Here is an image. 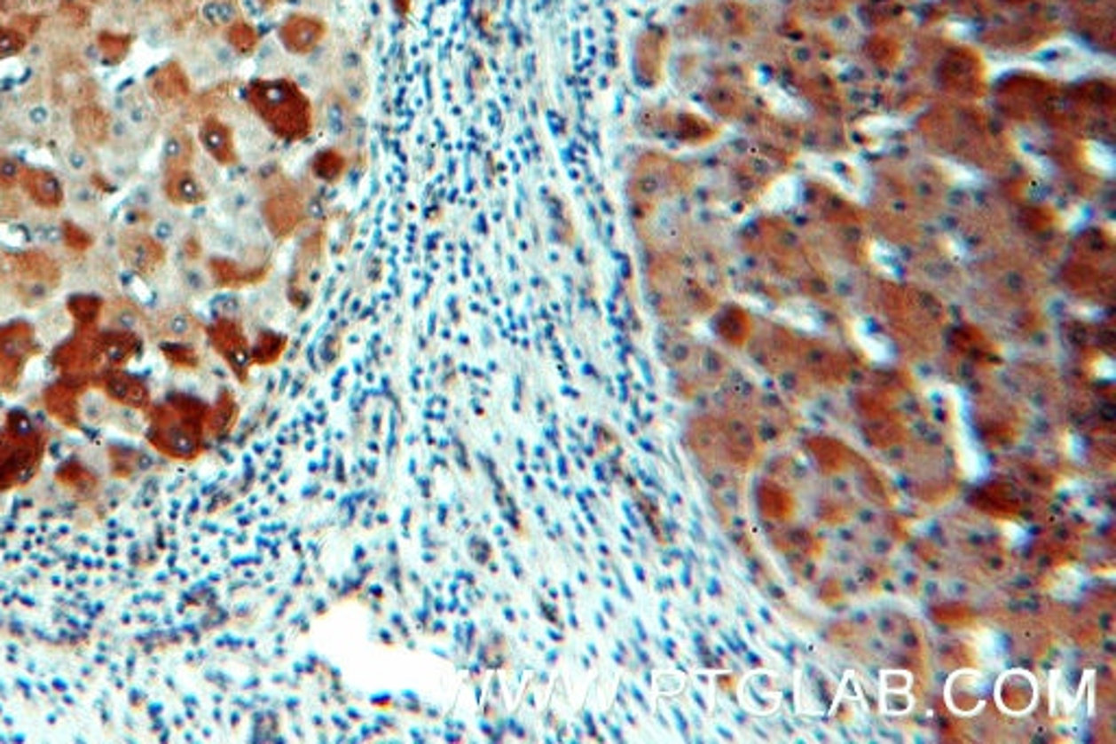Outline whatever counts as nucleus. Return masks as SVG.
<instances>
[{"label":"nucleus","mask_w":1116,"mask_h":744,"mask_svg":"<svg viewBox=\"0 0 1116 744\" xmlns=\"http://www.w3.org/2000/svg\"><path fill=\"white\" fill-rule=\"evenodd\" d=\"M20 173V166L18 162L7 160V157H0V181H13Z\"/></svg>","instance_id":"nucleus-29"},{"label":"nucleus","mask_w":1116,"mask_h":744,"mask_svg":"<svg viewBox=\"0 0 1116 744\" xmlns=\"http://www.w3.org/2000/svg\"><path fill=\"white\" fill-rule=\"evenodd\" d=\"M129 133H131V125H129V123H127V118H125V121H122V118H114V121H112V136L116 138V140H122V138H127Z\"/></svg>","instance_id":"nucleus-32"},{"label":"nucleus","mask_w":1116,"mask_h":744,"mask_svg":"<svg viewBox=\"0 0 1116 744\" xmlns=\"http://www.w3.org/2000/svg\"><path fill=\"white\" fill-rule=\"evenodd\" d=\"M68 310L75 314L76 321L94 323L98 319V313H101V302L94 297H75L68 304Z\"/></svg>","instance_id":"nucleus-23"},{"label":"nucleus","mask_w":1116,"mask_h":744,"mask_svg":"<svg viewBox=\"0 0 1116 744\" xmlns=\"http://www.w3.org/2000/svg\"><path fill=\"white\" fill-rule=\"evenodd\" d=\"M327 36V25L323 18L312 16V13H290L281 20L278 37L290 55H310L321 46V42Z\"/></svg>","instance_id":"nucleus-7"},{"label":"nucleus","mask_w":1116,"mask_h":744,"mask_svg":"<svg viewBox=\"0 0 1116 744\" xmlns=\"http://www.w3.org/2000/svg\"><path fill=\"white\" fill-rule=\"evenodd\" d=\"M49 435L27 413H9L0 431V491L31 483L44 463Z\"/></svg>","instance_id":"nucleus-3"},{"label":"nucleus","mask_w":1116,"mask_h":744,"mask_svg":"<svg viewBox=\"0 0 1116 744\" xmlns=\"http://www.w3.org/2000/svg\"><path fill=\"white\" fill-rule=\"evenodd\" d=\"M281 3H286V0H260V4H264V7H278Z\"/></svg>","instance_id":"nucleus-36"},{"label":"nucleus","mask_w":1116,"mask_h":744,"mask_svg":"<svg viewBox=\"0 0 1116 744\" xmlns=\"http://www.w3.org/2000/svg\"><path fill=\"white\" fill-rule=\"evenodd\" d=\"M103 391L114 402L129 408H146L151 402V393L145 383H140L133 376L122 374V371H112V374L105 376Z\"/></svg>","instance_id":"nucleus-9"},{"label":"nucleus","mask_w":1116,"mask_h":744,"mask_svg":"<svg viewBox=\"0 0 1116 744\" xmlns=\"http://www.w3.org/2000/svg\"><path fill=\"white\" fill-rule=\"evenodd\" d=\"M227 44L238 55H254L257 46H260V33L255 31L254 25L236 18L227 25Z\"/></svg>","instance_id":"nucleus-19"},{"label":"nucleus","mask_w":1116,"mask_h":744,"mask_svg":"<svg viewBox=\"0 0 1116 744\" xmlns=\"http://www.w3.org/2000/svg\"><path fill=\"white\" fill-rule=\"evenodd\" d=\"M44 407L51 417H55L61 426L66 428H81V408L79 395L70 384L51 386L44 393Z\"/></svg>","instance_id":"nucleus-11"},{"label":"nucleus","mask_w":1116,"mask_h":744,"mask_svg":"<svg viewBox=\"0 0 1116 744\" xmlns=\"http://www.w3.org/2000/svg\"><path fill=\"white\" fill-rule=\"evenodd\" d=\"M208 408L199 400L177 395L149 413L146 439L161 456L173 461H194L208 450Z\"/></svg>","instance_id":"nucleus-1"},{"label":"nucleus","mask_w":1116,"mask_h":744,"mask_svg":"<svg viewBox=\"0 0 1116 744\" xmlns=\"http://www.w3.org/2000/svg\"><path fill=\"white\" fill-rule=\"evenodd\" d=\"M140 452L136 450H127V447H112L109 450V461H112V474L116 479H129V476L136 474L140 470V461H142Z\"/></svg>","instance_id":"nucleus-21"},{"label":"nucleus","mask_w":1116,"mask_h":744,"mask_svg":"<svg viewBox=\"0 0 1116 744\" xmlns=\"http://www.w3.org/2000/svg\"><path fill=\"white\" fill-rule=\"evenodd\" d=\"M310 170L318 181H326V184H336V181L342 179L347 170V157L336 149H326V151H318L317 155L312 157L310 162Z\"/></svg>","instance_id":"nucleus-18"},{"label":"nucleus","mask_w":1116,"mask_h":744,"mask_svg":"<svg viewBox=\"0 0 1116 744\" xmlns=\"http://www.w3.org/2000/svg\"><path fill=\"white\" fill-rule=\"evenodd\" d=\"M66 164H68V169L73 170V173H83V170H88V166H90V157L83 149L73 146V149H68V154H66Z\"/></svg>","instance_id":"nucleus-26"},{"label":"nucleus","mask_w":1116,"mask_h":744,"mask_svg":"<svg viewBox=\"0 0 1116 744\" xmlns=\"http://www.w3.org/2000/svg\"><path fill=\"white\" fill-rule=\"evenodd\" d=\"M286 347H288V338L284 334L273 330L260 332L257 341L251 345V365H273L284 356Z\"/></svg>","instance_id":"nucleus-17"},{"label":"nucleus","mask_w":1116,"mask_h":744,"mask_svg":"<svg viewBox=\"0 0 1116 744\" xmlns=\"http://www.w3.org/2000/svg\"><path fill=\"white\" fill-rule=\"evenodd\" d=\"M27 121H28V125H33V127H44L46 123L51 121V109L42 103L31 105V107L27 109Z\"/></svg>","instance_id":"nucleus-27"},{"label":"nucleus","mask_w":1116,"mask_h":744,"mask_svg":"<svg viewBox=\"0 0 1116 744\" xmlns=\"http://www.w3.org/2000/svg\"><path fill=\"white\" fill-rule=\"evenodd\" d=\"M164 354L169 356L170 362L177 367H197V362H199L194 350H190V347H184V345L164 347Z\"/></svg>","instance_id":"nucleus-24"},{"label":"nucleus","mask_w":1116,"mask_h":744,"mask_svg":"<svg viewBox=\"0 0 1116 744\" xmlns=\"http://www.w3.org/2000/svg\"><path fill=\"white\" fill-rule=\"evenodd\" d=\"M262 217L275 238L293 236L305 221V202L302 190L284 173H275L266 179L262 194Z\"/></svg>","instance_id":"nucleus-4"},{"label":"nucleus","mask_w":1116,"mask_h":744,"mask_svg":"<svg viewBox=\"0 0 1116 744\" xmlns=\"http://www.w3.org/2000/svg\"><path fill=\"white\" fill-rule=\"evenodd\" d=\"M247 101L269 131L281 140L299 142L312 133V103L295 81L284 77L251 81Z\"/></svg>","instance_id":"nucleus-2"},{"label":"nucleus","mask_w":1116,"mask_h":744,"mask_svg":"<svg viewBox=\"0 0 1116 744\" xmlns=\"http://www.w3.org/2000/svg\"><path fill=\"white\" fill-rule=\"evenodd\" d=\"M151 202H153L151 190L146 188V186H140V188L136 190V203L138 206H151Z\"/></svg>","instance_id":"nucleus-34"},{"label":"nucleus","mask_w":1116,"mask_h":744,"mask_svg":"<svg viewBox=\"0 0 1116 744\" xmlns=\"http://www.w3.org/2000/svg\"><path fill=\"white\" fill-rule=\"evenodd\" d=\"M170 236H173V226L169 221H164V218L155 221V226H153V238L157 242H166Z\"/></svg>","instance_id":"nucleus-31"},{"label":"nucleus","mask_w":1116,"mask_h":744,"mask_svg":"<svg viewBox=\"0 0 1116 744\" xmlns=\"http://www.w3.org/2000/svg\"><path fill=\"white\" fill-rule=\"evenodd\" d=\"M185 154V145L179 136H170L166 138L164 142V160L170 162V164H177L181 162V157Z\"/></svg>","instance_id":"nucleus-25"},{"label":"nucleus","mask_w":1116,"mask_h":744,"mask_svg":"<svg viewBox=\"0 0 1116 744\" xmlns=\"http://www.w3.org/2000/svg\"><path fill=\"white\" fill-rule=\"evenodd\" d=\"M33 354V334L25 323L0 330V391L12 389L20 378L22 365Z\"/></svg>","instance_id":"nucleus-8"},{"label":"nucleus","mask_w":1116,"mask_h":744,"mask_svg":"<svg viewBox=\"0 0 1116 744\" xmlns=\"http://www.w3.org/2000/svg\"><path fill=\"white\" fill-rule=\"evenodd\" d=\"M101 343V354L105 365H125V362L136 354L138 341L129 332H109L98 338Z\"/></svg>","instance_id":"nucleus-16"},{"label":"nucleus","mask_w":1116,"mask_h":744,"mask_svg":"<svg viewBox=\"0 0 1116 744\" xmlns=\"http://www.w3.org/2000/svg\"><path fill=\"white\" fill-rule=\"evenodd\" d=\"M209 271H212L214 282L218 286H229V289L257 284L269 273L266 266H242L238 262L227 260V257H214L212 265H209Z\"/></svg>","instance_id":"nucleus-12"},{"label":"nucleus","mask_w":1116,"mask_h":744,"mask_svg":"<svg viewBox=\"0 0 1116 744\" xmlns=\"http://www.w3.org/2000/svg\"><path fill=\"white\" fill-rule=\"evenodd\" d=\"M127 123L131 127H142L146 123V112L142 105H129L127 107Z\"/></svg>","instance_id":"nucleus-30"},{"label":"nucleus","mask_w":1116,"mask_h":744,"mask_svg":"<svg viewBox=\"0 0 1116 744\" xmlns=\"http://www.w3.org/2000/svg\"><path fill=\"white\" fill-rule=\"evenodd\" d=\"M92 199H94V193H92V190H88V188H79L75 193V202L76 203H90V202H92Z\"/></svg>","instance_id":"nucleus-35"},{"label":"nucleus","mask_w":1116,"mask_h":744,"mask_svg":"<svg viewBox=\"0 0 1116 744\" xmlns=\"http://www.w3.org/2000/svg\"><path fill=\"white\" fill-rule=\"evenodd\" d=\"M122 256H125L127 265L131 266L136 273H151L161 260V249L157 245V241H146V238H140V241H131L127 242L125 249H122Z\"/></svg>","instance_id":"nucleus-15"},{"label":"nucleus","mask_w":1116,"mask_h":744,"mask_svg":"<svg viewBox=\"0 0 1116 744\" xmlns=\"http://www.w3.org/2000/svg\"><path fill=\"white\" fill-rule=\"evenodd\" d=\"M201 142H203L205 151H208L214 160L221 162V164L229 166L238 160L232 129H229L225 123L216 121V118L205 121V125L201 127Z\"/></svg>","instance_id":"nucleus-13"},{"label":"nucleus","mask_w":1116,"mask_h":744,"mask_svg":"<svg viewBox=\"0 0 1116 744\" xmlns=\"http://www.w3.org/2000/svg\"><path fill=\"white\" fill-rule=\"evenodd\" d=\"M209 341L221 359L227 362L229 369L240 380H247L251 367V345L240 323L236 319H216L209 328Z\"/></svg>","instance_id":"nucleus-6"},{"label":"nucleus","mask_w":1116,"mask_h":744,"mask_svg":"<svg viewBox=\"0 0 1116 744\" xmlns=\"http://www.w3.org/2000/svg\"><path fill=\"white\" fill-rule=\"evenodd\" d=\"M37 184H40V194L44 199H51L52 202V199L61 197V186H59V181H57V178H52V175H46V178H42Z\"/></svg>","instance_id":"nucleus-28"},{"label":"nucleus","mask_w":1116,"mask_h":744,"mask_svg":"<svg viewBox=\"0 0 1116 744\" xmlns=\"http://www.w3.org/2000/svg\"><path fill=\"white\" fill-rule=\"evenodd\" d=\"M238 422V402L229 391H223L218 395V400L214 402L212 408H208V422H205V431H208V439H223L227 437L229 432L233 431Z\"/></svg>","instance_id":"nucleus-14"},{"label":"nucleus","mask_w":1116,"mask_h":744,"mask_svg":"<svg viewBox=\"0 0 1116 744\" xmlns=\"http://www.w3.org/2000/svg\"><path fill=\"white\" fill-rule=\"evenodd\" d=\"M323 245H326V236H323L321 230H314L310 236L303 238L297 249V256H295L293 273H290L288 284V297L299 310H303L312 302L314 289H317L318 275H321Z\"/></svg>","instance_id":"nucleus-5"},{"label":"nucleus","mask_w":1116,"mask_h":744,"mask_svg":"<svg viewBox=\"0 0 1116 744\" xmlns=\"http://www.w3.org/2000/svg\"><path fill=\"white\" fill-rule=\"evenodd\" d=\"M194 328H197V321H194L193 314L181 313V310H177V313H170L169 317L164 319V332L169 334V336L185 338L194 332Z\"/></svg>","instance_id":"nucleus-22"},{"label":"nucleus","mask_w":1116,"mask_h":744,"mask_svg":"<svg viewBox=\"0 0 1116 744\" xmlns=\"http://www.w3.org/2000/svg\"><path fill=\"white\" fill-rule=\"evenodd\" d=\"M390 7L399 18H408L413 13L414 0H390Z\"/></svg>","instance_id":"nucleus-33"},{"label":"nucleus","mask_w":1116,"mask_h":744,"mask_svg":"<svg viewBox=\"0 0 1116 744\" xmlns=\"http://www.w3.org/2000/svg\"><path fill=\"white\" fill-rule=\"evenodd\" d=\"M170 194H173V202L179 203H188V206H194V203H201L205 193L199 184V179L194 178L193 173L188 170H181V173L175 175L173 184H170Z\"/></svg>","instance_id":"nucleus-20"},{"label":"nucleus","mask_w":1116,"mask_h":744,"mask_svg":"<svg viewBox=\"0 0 1116 744\" xmlns=\"http://www.w3.org/2000/svg\"><path fill=\"white\" fill-rule=\"evenodd\" d=\"M55 480L61 485L64 489H68L70 494H75L76 498H94L101 489V479H98L97 471L92 467L83 465L81 461H66L64 465L57 470Z\"/></svg>","instance_id":"nucleus-10"}]
</instances>
